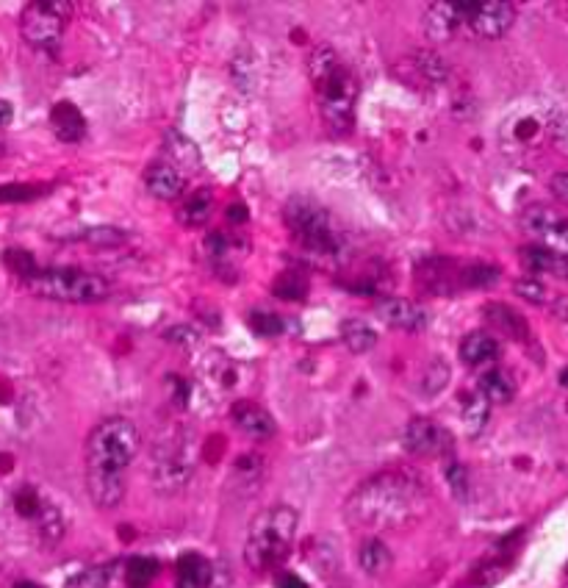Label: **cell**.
<instances>
[{"mask_svg": "<svg viewBox=\"0 0 568 588\" xmlns=\"http://www.w3.org/2000/svg\"><path fill=\"white\" fill-rule=\"evenodd\" d=\"M460 267L452 258H427L416 267V283L427 294H455L460 292Z\"/></svg>", "mask_w": 568, "mask_h": 588, "instance_id": "cell-14", "label": "cell"}, {"mask_svg": "<svg viewBox=\"0 0 568 588\" xmlns=\"http://www.w3.org/2000/svg\"><path fill=\"white\" fill-rule=\"evenodd\" d=\"M42 503H45V500H42L31 486H25V489H20L17 494H14V508H17L25 519H34V516L39 514Z\"/></svg>", "mask_w": 568, "mask_h": 588, "instance_id": "cell-38", "label": "cell"}, {"mask_svg": "<svg viewBox=\"0 0 568 588\" xmlns=\"http://www.w3.org/2000/svg\"><path fill=\"white\" fill-rule=\"evenodd\" d=\"M73 3L67 0H34L20 14V34L39 53H56L61 48L64 28L70 23Z\"/></svg>", "mask_w": 568, "mask_h": 588, "instance_id": "cell-7", "label": "cell"}, {"mask_svg": "<svg viewBox=\"0 0 568 588\" xmlns=\"http://www.w3.org/2000/svg\"><path fill=\"white\" fill-rule=\"evenodd\" d=\"M358 564H361V569L366 575L380 577L391 569L394 555H391V550H388L383 541L372 536V539H366L361 544V550H358Z\"/></svg>", "mask_w": 568, "mask_h": 588, "instance_id": "cell-24", "label": "cell"}, {"mask_svg": "<svg viewBox=\"0 0 568 588\" xmlns=\"http://www.w3.org/2000/svg\"><path fill=\"white\" fill-rule=\"evenodd\" d=\"M17 588H39V586H34V583H20Z\"/></svg>", "mask_w": 568, "mask_h": 588, "instance_id": "cell-49", "label": "cell"}, {"mask_svg": "<svg viewBox=\"0 0 568 588\" xmlns=\"http://www.w3.org/2000/svg\"><path fill=\"white\" fill-rule=\"evenodd\" d=\"M214 214V192L211 189H197L186 195L178 206V222L183 228H203Z\"/></svg>", "mask_w": 568, "mask_h": 588, "instance_id": "cell-23", "label": "cell"}, {"mask_svg": "<svg viewBox=\"0 0 568 588\" xmlns=\"http://www.w3.org/2000/svg\"><path fill=\"white\" fill-rule=\"evenodd\" d=\"M499 356V342L488 331H474L463 336L460 342V358L466 367H485Z\"/></svg>", "mask_w": 568, "mask_h": 588, "instance_id": "cell-22", "label": "cell"}, {"mask_svg": "<svg viewBox=\"0 0 568 588\" xmlns=\"http://www.w3.org/2000/svg\"><path fill=\"white\" fill-rule=\"evenodd\" d=\"M50 128H53V134L59 136L61 142H81L86 136V120L81 109L70 103V100H61L53 106L50 111Z\"/></svg>", "mask_w": 568, "mask_h": 588, "instance_id": "cell-20", "label": "cell"}, {"mask_svg": "<svg viewBox=\"0 0 568 588\" xmlns=\"http://www.w3.org/2000/svg\"><path fill=\"white\" fill-rule=\"evenodd\" d=\"M142 450V436L131 419L109 417L97 422L86 439V469L125 475Z\"/></svg>", "mask_w": 568, "mask_h": 588, "instance_id": "cell-4", "label": "cell"}, {"mask_svg": "<svg viewBox=\"0 0 568 588\" xmlns=\"http://www.w3.org/2000/svg\"><path fill=\"white\" fill-rule=\"evenodd\" d=\"M275 294L283 297V300H305V294H308V283H305L300 275L289 272V275L278 278V283H275Z\"/></svg>", "mask_w": 568, "mask_h": 588, "instance_id": "cell-37", "label": "cell"}, {"mask_svg": "<svg viewBox=\"0 0 568 588\" xmlns=\"http://www.w3.org/2000/svg\"><path fill=\"white\" fill-rule=\"evenodd\" d=\"M424 31L433 42H449L463 31V0L452 3V0H438L430 3L424 12Z\"/></svg>", "mask_w": 568, "mask_h": 588, "instance_id": "cell-15", "label": "cell"}, {"mask_svg": "<svg viewBox=\"0 0 568 588\" xmlns=\"http://www.w3.org/2000/svg\"><path fill=\"white\" fill-rule=\"evenodd\" d=\"M128 236L117 228H92V231L86 233V242L95 247H117L122 245Z\"/></svg>", "mask_w": 568, "mask_h": 588, "instance_id": "cell-39", "label": "cell"}, {"mask_svg": "<svg viewBox=\"0 0 568 588\" xmlns=\"http://www.w3.org/2000/svg\"><path fill=\"white\" fill-rule=\"evenodd\" d=\"M275 583H278V588H308L303 577H297L294 572H283V575H278Z\"/></svg>", "mask_w": 568, "mask_h": 588, "instance_id": "cell-45", "label": "cell"}, {"mask_svg": "<svg viewBox=\"0 0 568 588\" xmlns=\"http://www.w3.org/2000/svg\"><path fill=\"white\" fill-rule=\"evenodd\" d=\"M67 588H114V566H92L75 575Z\"/></svg>", "mask_w": 568, "mask_h": 588, "instance_id": "cell-31", "label": "cell"}, {"mask_svg": "<svg viewBox=\"0 0 568 588\" xmlns=\"http://www.w3.org/2000/svg\"><path fill=\"white\" fill-rule=\"evenodd\" d=\"M375 317L388 328L408 333H419L430 325L427 308L413 303V300H405V297H380L375 303Z\"/></svg>", "mask_w": 568, "mask_h": 588, "instance_id": "cell-12", "label": "cell"}, {"mask_svg": "<svg viewBox=\"0 0 568 588\" xmlns=\"http://www.w3.org/2000/svg\"><path fill=\"white\" fill-rule=\"evenodd\" d=\"M430 491L424 480L405 469L380 472L363 480L347 500V522L361 530H394L411 525L427 508Z\"/></svg>", "mask_w": 568, "mask_h": 588, "instance_id": "cell-1", "label": "cell"}, {"mask_svg": "<svg viewBox=\"0 0 568 588\" xmlns=\"http://www.w3.org/2000/svg\"><path fill=\"white\" fill-rule=\"evenodd\" d=\"M449 383V367L441 361V358H436L430 367H427V372H424L422 378V392L427 394V397H433V394H438L444 386Z\"/></svg>", "mask_w": 568, "mask_h": 588, "instance_id": "cell-34", "label": "cell"}, {"mask_svg": "<svg viewBox=\"0 0 568 588\" xmlns=\"http://www.w3.org/2000/svg\"><path fill=\"white\" fill-rule=\"evenodd\" d=\"M300 516L291 505H272L255 516L247 541H244V561L253 572H269L289 558L297 536Z\"/></svg>", "mask_w": 568, "mask_h": 588, "instance_id": "cell-3", "label": "cell"}, {"mask_svg": "<svg viewBox=\"0 0 568 588\" xmlns=\"http://www.w3.org/2000/svg\"><path fill=\"white\" fill-rule=\"evenodd\" d=\"M516 294L524 297V300H530V303H544L546 300L544 283H538L535 278H521V281L516 283Z\"/></svg>", "mask_w": 568, "mask_h": 588, "instance_id": "cell-41", "label": "cell"}, {"mask_svg": "<svg viewBox=\"0 0 568 588\" xmlns=\"http://www.w3.org/2000/svg\"><path fill=\"white\" fill-rule=\"evenodd\" d=\"M23 283L28 292L45 300H59V303H97V300H106L111 292L106 278H100L95 272L73 270V267L37 270Z\"/></svg>", "mask_w": 568, "mask_h": 588, "instance_id": "cell-6", "label": "cell"}, {"mask_svg": "<svg viewBox=\"0 0 568 588\" xmlns=\"http://www.w3.org/2000/svg\"><path fill=\"white\" fill-rule=\"evenodd\" d=\"M341 339H344V344L350 347L352 353L361 356V353H369L375 347L377 333L366 319H347V322H341Z\"/></svg>", "mask_w": 568, "mask_h": 588, "instance_id": "cell-27", "label": "cell"}, {"mask_svg": "<svg viewBox=\"0 0 568 588\" xmlns=\"http://www.w3.org/2000/svg\"><path fill=\"white\" fill-rule=\"evenodd\" d=\"M0 156H3V142H0Z\"/></svg>", "mask_w": 568, "mask_h": 588, "instance_id": "cell-50", "label": "cell"}, {"mask_svg": "<svg viewBox=\"0 0 568 588\" xmlns=\"http://www.w3.org/2000/svg\"><path fill=\"white\" fill-rule=\"evenodd\" d=\"M521 225L532 239H538L541 247L568 256V217L557 214L555 209H546V206H530L521 214Z\"/></svg>", "mask_w": 568, "mask_h": 588, "instance_id": "cell-10", "label": "cell"}, {"mask_svg": "<svg viewBox=\"0 0 568 588\" xmlns=\"http://www.w3.org/2000/svg\"><path fill=\"white\" fill-rule=\"evenodd\" d=\"M516 23V6L508 0H463V31L480 39H499Z\"/></svg>", "mask_w": 568, "mask_h": 588, "instance_id": "cell-8", "label": "cell"}, {"mask_svg": "<svg viewBox=\"0 0 568 588\" xmlns=\"http://www.w3.org/2000/svg\"><path fill=\"white\" fill-rule=\"evenodd\" d=\"M488 408H491V403L480 392H469L463 397V425L469 430V436H477L485 428Z\"/></svg>", "mask_w": 568, "mask_h": 588, "instance_id": "cell-29", "label": "cell"}, {"mask_svg": "<svg viewBox=\"0 0 568 588\" xmlns=\"http://www.w3.org/2000/svg\"><path fill=\"white\" fill-rule=\"evenodd\" d=\"M34 522L39 525V533H42L48 541L61 539V533H64V516L59 514V508H56V505L42 503L39 514L34 516Z\"/></svg>", "mask_w": 568, "mask_h": 588, "instance_id": "cell-32", "label": "cell"}, {"mask_svg": "<svg viewBox=\"0 0 568 588\" xmlns=\"http://www.w3.org/2000/svg\"><path fill=\"white\" fill-rule=\"evenodd\" d=\"M308 73L314 81L325 125L336 136H347L355 125V103L361 95V84L355 73L330 45H319L311 53Z\"/></svg>", "mask_w": 568, "mask_h": 588, "instance_id": "cell-2", "label": "cell"}, {"mask_svg": "<svg viewBox=\"0 0 568 588\" xmlns=\"http://www.w3.org/2000/svg\"><path fill=\"white\" fill-rule=\"evenodd\" d=\"M502 278V272L488 261H469L460 267V286L463 289H491Z\"/></svg>", "mask_w": 568, "mask_h": 588, "instance_id": "cell-28", "label": "cell"}, {"mask_svg": "<svg viewBox=\"0 0 568 588\" xmlns=\"http://www.w3.org/2000/svg\"><path fill=\"white\" fill-rule=\"evenodd\" d=\"M560 383H563V386H568V369H563V372H560Z\"/></svg>", "mask_w": 568, "mask_h": 588, "instance_id": "cell-48", "label": "cell"}, {"mask_svg": "<svg viewBox=\"0 0 568 588\" xmlns=\"http://www.w3.org/2000/svg\"><path fill=\"white\" fill-rule=\"evenodd\" d=\"M3 261H6V267H9L20 281L31 278V275L39 270L34 256H31V253H25V250H9V253L3 256Z\"/></svg>", "mask_w": 568, "mask_h": 588, "instance_id": "cell-36", "label": "cell"}, {"mask_svg": "<svg viewBox=\"0 0 568 588\" xmlns=\"http://www.w3.org/2000/svg\"><path fill=\"white\" fill-rule=\"evenodd\" d=\"M37 197V189H28V186H9V189H0V200H31Z\"/></svg>", "mask_w": 568, "mask_h": 588, "instance_id": "cell-44", "label": "cell"}, {"mask_svg": "<svg viewBox=\"0 0 568 588\" xmlns=\"http://www.w3.org/2000/svg\"><path fill=\"white\" fill-rule=\"evenodd\" d=\"M397 75L408 86H441V84H447L449 67L438 53H430V50H416L413 56H408V59H402V62H399Z\"/></svg>", "mask_w": 568, "mask_h": 588, "instance_id": "cell-13", "label": "cell"}, {"mask_svg": "<svg viewBox=\"0 0 568 588\" xmlns=\"http://www.w3.org/2000/svg\"><path fill=\"white\" fill-rule=\"evenodd\" d=\"M86 491H89V497L97 508H103V511L117 508L125 497V475L86 469Z\"/></svg>", "mask_w": 568, "mask_h": 588, "instance_id": "cell-17", "label": "cell"}, {"mask_svg": "<svg viewBox=\"0 0 568 588\" xmlns=\"http://www.w3.org/2000/svg\"><path fill=\"white\" fill-rule=\"evenodd\" d=\"M214 577V566L200 552H183L175 564V583L178 588H208Z\"/></svg>", "mask_w": 568, "mask_h": 588, "instance_id": "cell-21", "label": "cell"}, {"mask_svg": "<svg viewBox=\"0 0 568 588\" xmlns=\"http://www.w3.org/2000/svg\"><path fill=\"white\" fill-rule=\"evenodd\" d=\"M447 480L452 491H455V497H463L466 500V491H469V475H466V466L460 464H449L447 466Z\"/></svg>", "mask_w": 568, "mask_h": 588, "instance_id": "cell-40", "label": "cell"}, {"mask_svg": "<svg viewBox=\"0 0 568 588\" xmlns=\"http://www.w3.org/2000/svg\"><path fill=\"white\" fill-rule=\"evenodd\" d=\"M194 472V458L189 444L181 439L167 441L164 447H158L153 458V483L158 491H181Z\"/></svg>", "mask_w": 568, "mask_h": 588, "instance_id": "cell-9", "label": "cell"}, {"mask_svg": "<svg viewBox=\"0 0 568 588\" xmlns=\"http://www.w3.org/2000/svg\"><path fill=\"white\" fill-rule=\"evenodd\" d=\"M230 419H233V425L242 430L247 439L255 441H266L275 436V419L269 417V411L261 408L258 403H250V400H239V403L230 408Z\"/></svg>", "mask_w": 568, "mask_h": 588, "instance_id": "cell-16", "label": "cell"}, {"mask_svg": "<svg viewBox=\"0 0 568 588\" xmlns=\"http://www.w3.org/2000/svg\"><path fill=\"white\" fill-rule=\"evenodd\" d=\"M549 134L555 139V145L560 147L563 153H568V114H560V117H555V120L549 123Z\"/></svg>", "mask_w": 568, "mask_h": 588, "instance_id": "cell-42", "label": "cell"}, {"mask_svg": "<svg viewBox=\"0 0 568 588\" xmlns=\"http://www.w3.org/2000/svg\"><path fill=\"white\" fill-rule=\"evenodd\" d=\"M167 153H170V159L167 164H172V167H178V164H183V167H197L200 164V153H197V145L194 142H189L186 136L178 134V131H170L167 134ZM181 170V167H178Z\"/></svg>", "mask_w": 568, "mask_h": 588, "instance_id": "cell-30", "label": "cell"}, {"mask_svg": "<svg viewBox=\"0 0 568 588\" xmlns=\"http://www.w3.org/2000/svg\"><path fill=\"white\" fill-rule=\"evenodd\" d=\"M480 394L491 405H505L513 400L516 383H513V378H510L505 369H488V372H483V378H480Z\"/></svg>", "mask_w": 568, "mask_h": 588, "instance_id": "cell-25", "label": "cell"}, {"mask_svg": "<svg viewBox=\"0 0 568 588\" xmlns=\"http://www.w3.org/2000/svg\"><path fill=\"white\" fill-rule=\"evenodd\" d=\"M521 261H524V267L530 272H552L555 270L557 253H552L549 247L530 245L521 250Z\"/></svg>", "mask_w": 568, "mask_h": 588, "instance_id": "cell-33", "label": "cell"}, {"mask_svg": "<svg viewBox=\"0 0 568 588\" xmlns=\"http://www.w3.org/2000/svg\"><path fill=\"white\" fill-rule=\"evenodd\" d=\"M402 444L411 455L422 458H436V455H449L455 447V439L444 425H438L433 419H411L408 428L402 433Z\"/></svg>", "mask_w": 568, "mask_h": 588, "instance_id": "cell-11", "label": "cell"}, {"mask_svg": "<svg viewBox=\"0 0 568 588\" xmlns=\"http://www.w3.org/2000/svg\"><path fill=\"white\" fill-rule=\"evenodd\" d=\"M250 328H253L258 336H280L286 331V322L278 314H269V311H253L250 314Z\"/></svg>", "mask_w": 568, "mask_h": 588, "instance_id": "cell-35", "label": "cell"}, {"mask_svg": "<svg viewBox=\"0 0 568 588\" xmlns=\"http://www.w3.org/2000/svg\"><path fill=\"white\" fill-rule=\"evenodd\" d=\"M549 189H552V195H555L560 203H566L568 206V172H557V175H552Z\"/></svg>", "mask_w": 568, "mask_h": 588, "instance_id": "cell-43", "label": "cell"}, {"mask_svg": "<svg viewBox=\"0 0 568 588\" xmlns=\"http://www.w3.org/2000/svg\"><path fill=\"white\" fill-rule=\"evenodd\" d=\"M147 192L158 200H178L186 192V175L167 161H158L145 172Z\"/></svg>", "mask_w": 568, "mask_h": 588, "instance_id": "cell-18", "label": "cell"}, {"mask_svg": "<svg viewBox=\"0 0 568 588\" xmlns=\"http://www.w3.org/2000/svg\"><path fill=\"white\" fill-rule=\"evenodd\" d=\"M158 575H161V564H158L156 558H147V555H133V558H128L125 572H122L128 588H150L156 583Z\"/></svg>", "mask_w": 568, "mask_h": 588, "instance_id": "cell-26", "label": "cell"}, {"mask_svg": "<svg viewBox=\"0 0 568 588\" xmlns=\"http://www.w3.org/2000/svg\"><path fill=\"white\" fill-rule=\"evenodd\" d=\"M12 103L9 100H0V128H6V125L12 123Z\"/></svg>", "mask_w": 568, "mask_h": 588, "instance_id": "cell-46", "label": "cell"}, {"mask_svg": "<svg viewBox=\"0 0 568 588\" xmlns=\"http://www.w3.org/2000/svg\"><path fill=\"white\" fill-rule=\"evenodd\" d=\"M283 220L289 225L291 236L308 253L322 258H341V236L333 228V217L322 203L305 195L291 197L283 209Z\"/></svg>", "mask_w": 568, "mask_h": 588, "instance_id": "cell-5", "label": "cell"}, {"mask_svg": "<svg viewBox=\"0 0 568 588\" xmlns=\"http://www.w3.org/2000/svg\"><path fill=\"white\" fill-rule=\"evenodd\" d=\"M483 317L496 333L508 336V339H513V342H524V339L530 336V325H527V319L521 317L516 308L505 306V303H488L483 311Z\"/></svg>", "mask_w": 568, "mask_h": 588, "instance_id": "cell-19", "label": "cell"}, {"mask_svg": "<svg viewBox=\"0 0 568 588\" xmlns=\"http://www.w3.org/2000/svg\"><path fill=\"white\" fill-rule=\"evenodd\" d=\"M557 317L563 319V322H566V328H568V303L566 300H563V303H560V308H557Z\"/></svg>", "mask_w": 568, "mask_h": 588, "instance_id": "cell-47", "label": "cell"}]
</instances>
